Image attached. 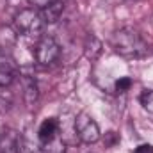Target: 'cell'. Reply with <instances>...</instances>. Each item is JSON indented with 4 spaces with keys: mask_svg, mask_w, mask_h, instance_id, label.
<instances>
[{
    "mask_svg": "<svg viewBox=\"0 0 153 153\" xmlns=\"http://www.w3.org/2000/svg\"><path fill=\"white\" fill-rule=\"evenodd\" d=\"M0 153H20V135L14 130L0 134Z\"/></svg>",
    "mask_w": 153,
    "mask_h": 153,
    "instance_id": "obj_6",
    "label": "cell"
},
{
    "mask_svg": "<svg viewBox=\"0 0 153 153\" xmlns=\"http://www.w3.org/2000/svg\"><path fill=\"white\" fill-rule=\"evenodd\" d=\"M22 87H23V98H25V103L27 105H34L38 102V84L34 80V76L30 75H22Z\"/></svg>",
    "mask_w": 153,
    "mask_h": 153,
    "instance_id": "obj_8",
    "label": "cell"
},
{
    "mask_svg": "<svg viewBox=\"0 0 153 153\" xmlns=\"http://www.w3.org/2000/svg\"><path fill=\"white\" fill-rule=\"evenodd\" d=\"M111 45L116 53L125 59H143L148 53L146 41L137 30H134L130 27L116 30L111 38Z\"/></svg>",
    "mask_w": 153,
    "mask_h": 153,
    "instance_id": "obj_1",
    "label": "cell"
},
{
    "mask_svg": "<svg viewBox=\"0 0 153 153\" xmlns=\"http://www.w3.org/2000/svg\"><path fill=\"white\" fill-rule=\"evenodd\" d=\"M14 80V70L11 61L0 53V85H11Z\"/></svg>",
    "mask_w": 153,
    "mask_h": 153,
    "instance_id": "obj_10",
    "label": "cell"
},
{
    "mask_svg": "<svg viewBox=\"0 0 153 153\" xmlns=\"http://www.w3.org/2000/svg\"><path fill=\"white\" fill-rule=\"evenodd\" d=\"M43 25L45 22L38 9H22L13 20L14 30L25 38H38L43 30Z\"/></svg>",
    "mask_w": 153,
    "mask_h": 153,
    "instance_id": "obj_2",
    "label": "cell"
},
{
    "mask_svg": "<svg viewBox=\"0 0 153 153\" xmlns=\"http://www.w3.org/2000/svg\"><path fill=\"white\" fill-rule=\"evenodd\" d=\"M116 91L117 93H126L130 87H132V78L130 76H121V78H117L114 84Z\"/></svg>",
    "mask_w": 153,
    "mask_h": 153,
    "instance_id": "obj_14",
    "label": "cell"
},
{
    "mask_svg": "<svg viewBox=\"0 0 153 153\" xmlns=\"http://www.w3.org/2000/svg\"><path fill=\"white\" fill-rule=\"evenodd\" d=\"M59 53H61V46L57 45V41L52 36L39 38L38 45H36V50H34V55H36V61L41 66L53 64L59 59Z\"/></svg>",
    "mask_w": 153,
    "mask_h": 153,
    "instance_id": "obj_4",
    "label": "cell"
},
{
    "mask_svg": "<svg viewBox=\"0 0 153 153\" xmlns=\"http://www.w3.org/2000/svg\"><path fill=\"white\" fill-rule=\"evenodd\" d=\"M30 5H34V7H39V9H43L45 5H48L52 0H27Z\"/></svg>",
    "mask_w": 153,
    "mask_h": 153,
    "instance_id": "obj_16",
    "label": "cell"
},
{
    "mask_svg": "<svg viewBox=\"0 0 153 153\" xmlns=\"http://www.w3.org/2000/svg\"><path fill=\"white\" fill-rule=\"evenodd\" d=\"M73 130L75 135L85 144H93L100 139V126L98 123L87 114V112H78L73 119Z\"/></svg>",
    "mask_w": 153,
    "mask_h": 153,
    "instance_id": "obj_3",
    "label": "cell"
},
{
    "mask_svg": "<svg viewBox=\"0 0 153 153\" xmlns=\"http://www.w3.org/2000/svg\"><path fill=\"white\" fill-rule=\"evenodd\" d=\"M57 134H59V119L46 117L41 123V126H39V130H38V141L43 143V144L50 143V141H53L57 137Z\"/></svg>",
    "mask_w": 153,
    "mask_h": 153,
    "instance_id": "obj_5",
    "label": "cell"
},
{
    "mask_svg": "<svg viewBox=\"0 0 153 153\" xmlns=\"http://www.w3.org/2000/svg\"><path fill=\"white\" fill-rule=\"evenodd\" d=\"M134 153H153V146L152 144H141L134 150Z\"/></svg>",
    "mask_w": 153,
    "mask_h": 153,
    "instance_id": "obj_15",
    "label": "cell"
},
{
    "mask_svg": "<svg viewBox=\"0 0 153 153\" xmlns=\"http://www.w3.org/2000/svg\"><path fill=\"white\" fill-rule=\"evenodd\" d=\"M30 153H66V144L62 139L55 137L53 141L50 143H39L38 146L30 148Z\"/></svg>",
    "mask_w": 153,
    "mask_h": 153,
    "instance_id": "obj_9",
    "label": "cell"
},
{
    "mask_svg": "<svg viewBox=\"0 0 153 153\" xmlns=\"http://www.w3.org/2000/svg\"><path fill=\"white\" fill-rule=\"evenodd\" d=\"M13 103H14V96H13V91L9 89V85H0V114L9 112Z\"/></svg>",
    "mask_w": 153,
    "mask_h": 153,
    "instance_id": "obj_12",
    "label": "cell"
},
{
    "mask_svg": "<svg viewBox=\"0 0 153 153\" xmlns=\"http://www.w3.org/2000/svg\"><path fill=\"white\" fill-rule=\"evenodd\" d=\"M141 105H143V109H144L148 114L153 116V89L144 91V93L141 94Z\"/></svg>",
    "mask_w": 153,
    "mask_h": 153,
    "instance_id": "obj_13",
    "label": "cell"
},
{
    "mask_svg": "<svg viewBox=\"0 0 153 153\" xmlns=\"http://www.w3.org/2000/svg\"><path fill=\"white\" fill-rule=\"evenodd\" d=\"M84 50H85V55H87L89 59H96V57L100 55V52H102V43H100V39L96 38L94 34H89V36L85 38Z\"/></svg>",
    "mask_w": 153,
    "mask_h": 153,
    "instance_id": "obj_11",
    "label": "cell"
},
{
    "mask_svg": "<svg viewBox=\"0 0 153 153\" xmlns=\"http://www.w3.org/2000/svg\"><path fill=\"white\" fill-rule=\"evenodd\" d=\"M62 11H64V0H52L39 13H41V18L45 23H55L62 16Z\"/></svg>",
    "mask_w": 153,
    "mask_h": 153,
    "instance_id": "obj_7",
    "label": "cell"
}]
</instances>
